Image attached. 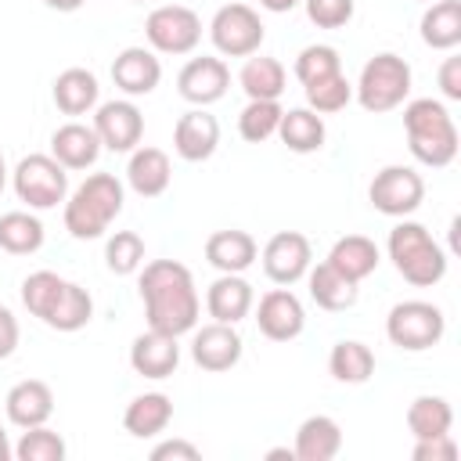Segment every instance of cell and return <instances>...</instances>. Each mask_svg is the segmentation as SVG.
Returning a JSON list of instances; mask_svg holds the SVG:
<instances>
[{
  "instance_id": "6da1fadb",
  "label": "cell",
  "mask_w": 461,
  "mask_h": 461,
  "mask_svg": "<svg viewBox=\"0 0 461 461\" xmlns=\"http://www.w3.org/2000/svg\"><path fill=\"white\" fill-rule=\"evenodd\" d=\"M140 299H144V313H148V328L162 331V335H184L194 331L198 324V288L194 277L184 263L176 259H151L140 270Z\"/></svg>"
},
{
  "instance_id": "7a4b0ae2",
  "label": "cell",
  "mask_w": 461,
  "mask_h": 461,
  "mask_svg": "<svg viewBox=\"0 0 461 461\" xmlns=\"http://www.w3.org/2000/svg\"><path fill=\"white\" fill-rule=\"evenodd\" d=\"M403 130H407V144L411 155L421 166H450L457 155V126L447 112L443 101L432 97H414L403 104Z\"/></svg>"
},
{
  "instance_id": "3957f363",
  "label": "cell",
  "mask_w": 461,
  "mask_h": 461,
  "mask_svg": "<svg viewBox=\"0 0 461 461\" xmlns=\"http://www.w3.org/2000/svg\"><path fill=\"white\" fill-rule=\"evenodd\" d=\"M122 184L112 173H94L86 176L72 198L65 202V230L79 241L101 238L108 230V223L122 212Z\"/></svg>"
},
{
  "instance_id": "277c9868",
  "label": "cell",
  "mask_w": 461,
  "mask_h": 461,
  "mask_svg": "<svg viewBox=\"0 0 461 461\" xmlns=\"http://www.w3.org/2000/svg\"><path fill=\"white\" fill-rule=\"evenodd\" d=\"M389 259L400 270V277L418 285V288L439 285L443 274H447V252L414 220H403L389 230Z\"/></svg>"
},
{
  "instance_id": "5b68a950",
  "label": "cell",
  "mask_w": 461,
  "mask_h": 461,
  "mask_svg": "<svg viewBox=\"0 0 461 461\" xmlns=\"http://www.w3.org/2000/svg\"><path fill=\"white\" fill-rule=\"evenodd\" d=\"M353 94H357V101H360L364 112H375V115L393 112L411 94V65L400 54L382 50V54H375L360 68V79H357Z\"/></svg>"
},
{
  "instance_id": "8992f818",
  "label": "cell",
  "mask_w": 461,
  "mask_h": 461,
  "mask_svg": "<svg viewBox=\"0 0 461 461\" xmlns=\"http://www.w3.org/2000/svg\"><path fill=\"white\" fill-rule=\"evenodd\" d=\"M447 331V317L439 306L425 303V299H407V303H396L385 317V335L393 346L407 349V353H421V349H432Z\"/></svg>"
},
{
  "instance_id": "52a82bcc",
  "label": "cell",
  "mask_w": 461,
  "mask_h": 461,
  "mask_svg": "<svg viewBox=\"0 0 461 461\" xmlns=\"http://www.w3.org/2000/svg\"><path fill=\"white\" fill-rule=\"evenodd\" d=\"M14 194L29 209H54L68 194V169L54 155H25L14 166Z\"/></svg>"
},
{
  "instance_id": "ba28073f",
  "label": "cell",
  "mask_w": 461,
  "mask_h": 461,
  "mask_svg": "<svg viewBox=\"0 0 461 461\" xmlns=\"http://www.w3.org/2000/svg\"><path fill=\"white\" fill-rule=\"evenodd\" d=\"M267 29L249 4H223L209 22V40L223 58H249L259 50Z\"/></svg>"
},
{
  "instance_id": "9c48e42d",
  "label": "cell",
  "mask_w": 461,
  "mask_h": 461,
  "mask_svg": "<svg viewBox=\"0 0 461 461\" xmlns=\"http://www.w3.org/2000/svg\"><path fill=\"white\" fill-rule=\"evenodd\" d=\"M144 36L158 54H191L202 40V18L184 4H162L148 14Z\"/></svg>"
},
{
  "instance_id": "30bf717a",
  "label": "cell",
  "mask_w": 461,
  "mask_h": 461,
  "mask_svg": "<svg viewBox=\"0 0 461 461\" xmlns=\"http://www.w3.org/2000/svg\"><path fill=\"white\" fill-rule=\"evenodd\" d=\"M367 198L382 216H411L425 198V180L411 166H385L375 173Z\"/></svg>"
},
{
  "instance_id": "8fae6325",
  "label": "cell",
  "mask_w": 461,
  "mask_h": 461,
  "mask_svg": "<svg viewBox=\"0 0 461 461\" xmlns=\"http://www.w3.org/2000/svg\"><path fill=\"white\" fill-rule=\"evenodd\" d=\"M310 259H313L310 238L299 230H277L263 245V270L274 285H295L299 277H306Z\"/></svg>"
},
{
  "instance_id": "7c38bea8",
  "label": "cell",
  "mask_w": 461,
  "mask_h": 461,
  "mask_svg": "<svg viewBox=\"0 0 461 461\" xmlns=\"http://www.w3.org/2000/svg\"><path fill=\"white\" fill-rule=\"evenodd\" d=\"M94 133L108 151H133L144 137V115L133 101H104L94 112Z\"/></svg>"
},
{
  "instance_id": "4fadbf2b",
  "label": "cell",
  "mask_w": 461,
  "mask_h": 461,
  "mask_svg": "<svg viewBox=\"0 0 461 461\" xmlns=\"http://www.w3.org/2000/svg\"><path fill=\"white\" fill-rule=\"evenodd\" d=\"M256 324L270 342H292L306 328V310L288 288H270L256 306Z\"/></svg>"
},
{
  "instance_id": "5bb4252c",
  "label": "cell",
  "mask_w": 461,
  "mask_h": 461,
  "mask_svg": "<svg viewBox=\"0 0 461 461\" xmlns=\"http://www.w3.org/2000/svg\"><path fill=\"white\" fill-rule=\"evenodd\" d=\"M230 86V68L223 65V58H212V54H202V58H191L180 76H176V90L184 101L205 108L212 101H220Z\"/></svg>"
},
{
  "instance_id": "9a60e30c",
  "label": "cell",
  "mask_w": 461,
  "mask_h": 461,
  "mask_svg": "<svg viewBox=\"0 0 461 461\" xmlns=\"http://www.w3.org/2000/svg\"><path fill=\"white\" fill-rule=\"evenodd\" d=\"M191 357L202 371H230L241 360V335L234 324L212 321L194 331L191 339Z\"/></svg>"
},
{
  "instance_id": "2e32d148",
  "label": "cell",
  "mask_w": 461,
  "mask_h": 461,
  "mask_svg": "<svg viewBox=\"0 0 461 461\" xmlns=\"http://www.w3.org/2000/svg\"><path fill=\"white\" fill-rule=\"evenodd\" d=\"M173 148L184 162H205L220 148V122L205 108H191L173 126Z\"/></svg>"
},
{
  "instance_id": "e0dca14e",
  "label": "cell",
  "mask_w": 461,
  "mask_h": 461,
  "mask_svg": "<svg viewBox=\"0 0 461 461\" xmlns=\"http://www.w3.org/2000/svg\"><path fill=\"white\" fill-rule=\"evenodd\" d=\"M112 79L126 97H144L162 79V61L148 47H126L112 61Z\"/></svg>"
},
{
  "instance_id": "ac0fdd59",
  "label": "cell",
  "mask_w": 461,
  "mask_h": 461,
  "mask_svg": "<svg viewBox=\"0 0 461 461\" xmlns=\"http://www.w3.org/2000/svg\"><path fill=\"white\" fill-rule=\"evenodd\" d=\"M180 364V346L176 335H162V331H144L133 339L130 346V367L144 378H169Z\"/></svg>"
},
{
  "instance_id": "d6986e66",
  "label": "cell",
  "mask_w": 461,
  "mask_h": 461,
  "mask_svg": "<svg viewBox=\"0 0 461 461\" xmlns=\"http://www.w3.org/2000/svg\"><path fill=\"white\" fill-rule=\"evenodd\" d=\"M4 411H7V421L18 425V429L47 425V418L54 414V393H50L47 382H40V378H25V382H18V385L7 389Z\"/></svg>"
},
{
  "instance_id": "ffe728a7",
  "label": "cell",
  "mask_w": 461,
  "mask_h": 461,
  "mask_svg": "<svg viewBox=\"0 0 461 461\" xmlns=\"http://www.w3.org/2000/svg\"><path fill=\"white\" fill-rule=\"evenodd\" d=\"M252 303H256V292L252 285L241 277V274H220L209 292H205V310L212 321H223V324H238L252 313Z\"/></svg>"
},
{
  "instance_id": "44dd1931",
  "label": "cell",
  "mask_w": 461,
  "mask_h": 461,
  "mask_svg": "<svg viewBox=\"0 0 461 461\" xmlns=\"http://www.w3.org/2000/svg\"><path fill=\"white\" fill-rule=\"evenodd\" d=\"M126 180L130 187L140 194V198H158L166 194L169 180H173V166H169V155L162 148H133L130 151V162H126Z\"/></svg>"
},
{
  "instance_id": "7402d4cb",
  "label": "cell",
  "mask_w": 461,
  "mask_h": 461,
  "mask_svg": "<svg viewBox=\"0 0 461 461\" xmlns=\"http://www.w3.org/2000/svg\"><path fill=\"white\" fill-rule=\"evenodd\" d=\"M256 256H259L256 238H252L249 230H238V227L216 230V234H209V241H205V259H209L220 274H241V270H249V267L256 263Z\"/></svg>"
},
{
  "instance_id": "603a6c76",
  "label": "cell",
  "mask_w": 461,
  "mask_h": 461,
  "mask_svg": "<svg viewBox=\"0 0 461 461\" xmlns=\"http://www.w3.org/2000/svg\"><path fill=\"white\" fill-rule=\"evenodd\" d=\"M50 155L65 166V169H86L97 162L101 155V137L94 133V126L86 122H65L54 130L50 137Z\"/></svg>"
},
{
  "instance_id": "cb8c5ba5",
  "label": "cell",
  "mask_w": 461,
  "mask_h": 461,
  "mask_svg": "<svg viewBox=\"0 0 461 461\" xmlns=\"http://www.w3.org/2000/svg\"><path fill=\"white\" fill-rule=\"evenodd\" d=\"M342 450V429L335 418L328 414H310L299 429H295V447L292 454L299 461H331Z\"/></svg>"
},
{
  "instance_id": "d4e9b609",
  "label": "cell",
  "mask_w": 461,
  "mask_h": 461,
  "mask_svg": "<svg viewBox=\"0 0 461 461\" xmlns=\"http://www.w3.org/2000/svg\"><path fill=\"white\" fill-rule=\"evenodd\" d=\"M169 421H173V400L166 393H140L130 400V407L122 414V429L137 439H151V436L166 432Z\"/></svg>"
},
{
  "instance_id": "484cf974",
  "label": "cell",
  "mask_w": 461,
  "mask_h": 461,
  "mask_svg": "<svg viewBox=\"0 0 461 461\" xmlns=\"http://www.w3.org/2000/svg\"><path fill=\"white\" fill-rule=\"evenodd\" d=\"M324 263H331L342 277H349V281L360 285L364 277H371L378 270V245L371 238H364V234H346V238H339L331 245V252H328Z\"/></svg>"
},
{
  "instance_id": "4316f807",
  "label": "cell",
  "mask_w": 461,
  "mask_h": 461,
  "mask_svg": "<svg viewBox=\"0 0 461 461\" xmlns=\"http://www.w3.org/2000/svg\"><path fill=\"white\" fill-rule=\"evenodd\" d=\"M277 137L288 151H299V155H310L324 144L328 130H324V119L313 112V108H288L281 112V122H277Z\"/></svg>"
},
{
  "instance_id": "83f0119b",
  "label": "cell",
  "mask_w": 461,
  "mask_h": 461,
  "mask_svg": "<svg viewBox=\"0 0 461 461\" xmlns=\"http://www.w3.org/2000/svg\"><path fill=\"white\" fill-rule=\"evenodd\" d=\"M306 285H310V299L321 306V310H349L357 303V281L342 277L331 263H317L313 270H306Z\"/></svg>"
},
{
  "instance_id": "f1b7e54d",
  "label": "cell",
  "mask_w": 461,
  "mask_h": 461,
  "mask_svg": "<svg viewBox=\"0 0 461 461\" xmlns=\"http://www.w3.org/2000/svg\"><path fill=\"white\" fill-rule=\"evenodd\" d=\"M241 90L249 101H277L285 94V65L267 54H249V61L238 72Z\"/></svg>"
},
{
  "instance_id": "f546056e",
  "label": "cell",
  "mask_w": 461,
  "mask_h": 461,
  "mask_svg": "<svg viewBox=\"0 0 461 461\" xmlns=\"http://www.w3.org/2000/svg\"><path fill=\"white\" fill-rule=\"evenodd\" d=\"M97 94H101L97 76L86 68H65L54 79V104L65 115H86L90 108H97Z\"/></svg>"
},
{
  "instance_id": "4dcf8cb0",
  "label": "cell",
  "mask_w": 461,
  "mask_h": 461,
  "mask_svg": "<svg viewBox=\"0 0 461 461\" xmlns=\"http://www.w3.org/2000/svg\"><path fill=\"white\" fill-rule=\"evenodd\" d=\"M421 40L432 50H454L461 43V0H432L421 14Z\"/></svg>"
},
{
  "instance_id": "1f68e13d",
  "label": "cell",
  "mask_w": 461,
  "mask_h": 461,
  "mask_svg": "<svg viewBox=\"0 0 461 461\" xmlns=\"http://www.w3.org/2000/svg\"><path fill=\"white\" fill-rule=\"evenodd\" d=\"M328 371L342 385H360L375 375V353H371V346H364L357 339H342L328 353Z\"/></svg>"
},
{
  "instance_id": "d6a6232c",
  "label": "cell",
  "mask_w": 461,
  "mask_h": 461,
  "mask_svg": "<svg viewBox=\"0 0 461 461\" xmlns=\"http://www.w3.org/2000/svg\"><path fill=\"white\" fill-rule=\"evenodd\" d=\"M90 317H94V299H90V292H86L83 285H76V281H65V288H61V295L54 299L50 313L43 317V324L54 328V331H79V328L90 324Z\"/></svg>"
},
{
  "instance_id": "836d02e7",
  "label": "cell",
  "mask_w": 461,
  "mask_h": 461,
  "mask_svg": "<svg viewBox=\"0 0 461 461\" xmlns=\"http://www.w3.org/2000/svg\"><path fill=\"white\" fill-rule=\"evenodd\" d=\"M454 425V411L443 396H414L407 407V429L414 439H432V436H447Z\"/></svg>"
},
{
  "instance_id": "e575fe53",
  "label": "cell",
  "mask_w": 461,
  "mask_h": 461,
  "mask_svg": "<svg viewBox=\"0 0 461 461\" xmlns=\"http://www.w3.org/2000/svg\"><path fill=\"white\" fill-rule=\"evenodd\" d=\"M43 245V223L25 212V209H14V212H4L0 216V249L11 252V256H29Z\"/></svg>"
},
{
  "instance_id": "d590c367",
  "label": "cell",
  "mask_w": 461,
  "mask_h": 461,
  "mask_svg": "<svg viewBox=\"0 0 461 461\" xmlns=\"http://www.w3.org/2000/svg\"><path fill=\"white\" fill-rule=\"evenodd\" d=\"M353 101V83L335 72V76H324V79H313L306 83V108H313L317 115H331V112H342L346 104Z\"/></svg>"
},
{
  "instance_id": "8d00e7d4",
  "label": "cell",
  "mask_w": 461,
  "mask_h": 461,
  "mask_svg": "<svg viewBox=\"0 0 461 461\" xmlns=\"http://www.w3.org/2000/svg\"><path fill=\"white\" fill-rule=\"evenodd\" d=\"M281 104L277 101H249L238 115V133L249 140V144H263L277 133V122H281Z\"/></svg>"
},
{
  "instance_id": "74e56055",
  "label": "cell",
  "mask_w": 461,
  "mask_h": 461,
  "mask_svg": "<svg viewBox=\"0 0 461 461\" xmlns=\"http://www.w3.org/2000/svg\"><path fill=\"white\" fill-rule=\"evenodd\" d=\"M61 288H65V277H58L54 270H36V274H29L25 281H22V303H25V310L32 313V317H47L50 313V306H54V299L61 295Z\"/></svg>"
},
{
  "instance_id": "f35d334b",
  "label": "cell",
  "mask_w": 461,
  "mask_h": 461,
  "mask_svg": "<svg viewBox=\"0 0 461 461\" xmlns=\"http://www.w3.org/2000/svg\"><path fill=\"white\" fill-rule=\"evenodd\" d=\"M14 457L18 461H65V439L47 425H32L14 443Z\"/></svg>"
},
{
  "instance_id": "ab89813d",
  "label": "cell",
  "mask_w": 461,
  "mask_h": 461,
  "mask_svg": "<svg viewBox=\"0 0 461 461\" xmlns=\"http://www.w3.org/2000/svg\"><path fill=\"white\" fill-rule=\"evenodd\" d=\"M335 72H342V58H339V50L328 47V43H310V47H303L299 58H295V79H299L303 86L313 83V79L335 76Z\"/></svg>"
},
{
  "instance_id": "60d3db41",
  "label": "cell",
  "mask_w": 461,
  "mask_h": 461,
  "mask_svg": "<svg viewBox=\"0 0 461 461\" xmlns=\"http://www.w3.org/2000/svg\"><path fill=\"white\" fill-rule=\"evenodd\" d=\"M104 263L112 274H133L144 263V238L137 230H115L104 245Z\"/></svg>"
},
{
  "instance_id": "b9f144b4",
  "label": "cell",
  "mask_w": 461,
  "mask_h": 461,
  "mask_svg": "<svg viewBox=\"0 0 461 461\" xmlns=\"http://www.w3.org/2000/svg\"><path fill=\"white\" fill-rule=\"evenodd\" d=\"M306 4V18L317 29H342L353 18V0H303Z\"/></svg>"
},
{
  "instance_id": "7bdbcfd3",
  "label": "cell",
  "mask_w": 461,
  "mask_h": 461,
  "mask_svg": "<svg viewBox=\"0 0 461 461\" xmlns=\"http://www.w3.org/2000/svg\"><path fill=\"white\" fill-rule=\"evenodd\" d=\"M414 461H454L457 457V443L447 436H432V439H414V450H411Z\"/></svg>"
},
{
  "instance_id": "ee69618b",
  "label": "cell",
  "mask_w": 461,
  "mask_h": 461,
  "mask_svg": "<svg viewBox=\"0 0 461 461\" xmlns=\"http://www.w3.org/2000/svg\"><path fill=\"white\" fill-rule=\"evenodd\" d=\"M439 90L447 101H461V58H447L439 65Z\"/></svg>"
},
{
  "instance_id": "f6af8a7d",
  "label": "cell",
  "mask_w": 461,
  "mask_h": 461,
  "mask_svg": "<svg viewBox=\"0 0 461 461\" xmlns=\"http://www.w3.org/2000/svg\"><path fill=\"white\" fill-rule=\"evenodd\" d=\"M166 457L198 461V457H202V450H198L194 443H187V439H166V443H158V447L151 450V461H166Z\"/></svg>"
},
{
  "instance_id": "bcb514c9",
  "label": "cell",
  "mask_w": 461,
  "mask_h": 461,
  "mask_svg": "<svg viewBox=\"0 0 461 461\" xmlns=\"http://www.w3.org/2000/svg\"><path fill=\"white\" fill-rule=\"evenodd\" d=\"M18 335H22V331H18V317H14L7 306H0V360L14 353Z\"/></svg>"
},
{
  "instance_id": "7dc6e473",
  "label": "cell",
  "mask_w": 461,
  "mask_h": 461,
  "mask_svg": "<svg viewBox=\"0 0 461 461\" xmlns=\"http://www.w3.org/2000/svg\"><path fill=\"white\" fill-rule=\"evenodd\" d=\"M299 0H259V7L263 11H274V14H285V11H292Z\"/></svg>"
},
{
  "instance_id": "c3c4849f",
  "label": "cell",
  "mask_w": 461,
  "mask_h": 461,
  "mask_svg": "<svg viewBox=\"0 0 461 461\" xmlns=\"http://www.w3.org/2000/svg\"><path fill=\"white\" fill-rule=\"evenodd\" d=\"M43 4L54 7V11H65V14H68V11H79L86 0H43Z\"/></svg>"
},
{
  "instance_id": "681fc988",
  "label": "cell",
  "mask_w": 461,
  "mask_h": 461,
  "mask_svg": "<svg viewBox=\"0 0 461 461\" xmlns=\"http://www.w3.org/2000/svg\"><path fill=\"white\" fill-rule=\"evenodd\" d=\"M11 457H14V447H11V439H7V432L0 425V461H11Z\"/></svg>"
},
{
  "instance_id": "f907efd6",
  "label": "cell",
  "mask_w": 461,
  "mask_h": 461,
  "mask_svg": "<svg viewBox=\"0 0 461 461\" xmlns=\"http://www.w3.org/2000/svg\"><path fill=\"white\" fill-rule=\"evenodd\" d=\"M4 184H7V166H4V155H0V191H4Z\"/></svg>"
},
{
  "instance_id": "816d5d0a",
  "label": "cell",
  "mask_w": 461,
  "mask_h": 461,
  "mask_svg": "<svg viewBox=\"0 0 461 461\" xmlns=\"http://www.w3.org/2000/svg\"><path fill=\"white\" fill-rule=\"evenodd\" d=\"M137 4H148V0H137Z\"/></svg>"
},
{
  "instance_id": "f5cc1de1",
  "label": "cell",
  "mask_w": 461,
  "mask_h": 461,
  "mask_svg": "<svg viewBox=\"0 0 461 461\" xmlns=\"http://www.w3.org/2000/svg\"><path fill=\"white\" fill-rule=\"evenodd\" d=\"M425 4H429V0H425Z\"/></svg>"
}]
</instances>
